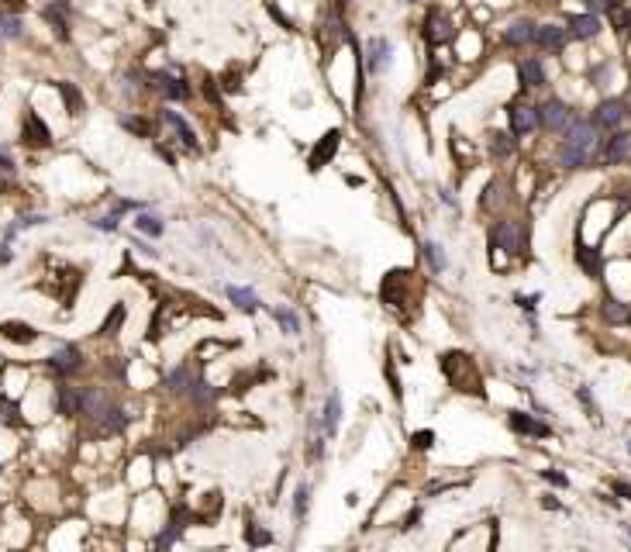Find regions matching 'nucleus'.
Segmentation results:
<instances>
[{"label": "nucleus", "instance_id": "nucleus-1", "mask_svg": "<svg viewBox=\"0 0 631 552\" xmlns=\"http://www.w3.org/2000/svg\"><path fill=\"white\" fill-rule=\"evenodd\" d=\"M442 369H445V376H449L459 390H466V393H483L476 363H473L466 352H445V356H442Z\"/></svg>", "mask_w": 631, "mask_h": 552}, {"label": "nucleus", "instance_id": "nucleus-2", "mask_svg": "<svg viewBox=\"0 0 631 552\" xmlns=\"http://www.w3.org/2000/svg\"><path fill=\"white\" fill-rule=\"evenodd\" d=\"M490 249L493 252H507V256H514V252H525L528 249V228H525V221H497L493 225V232H490Z\"/></svg>", "mask_w": 631, "mask_h": 552}, {"label": "nucleus", "instance_id": "nucleus-3", "mask_svg": "<svg viewBox=\"0 0 631 552\" xmlns=\"http://www.w3.org/2000/svg\"><path fill=\"white\" fill-rule=\"evenodd\" d=\"M628 104L621 100V97H611V100H600L597 107H593V128L597 131H618L625 121H628Z\"/></svg>", "mask_w": 631, "mask_h": 552}, {"label": "nucleus", "instance_id": "nucleus-4", "mask_svg": "<svg viewBox=\"0 0 631 552\" xmlns=\"http://www.w3.org/2000/svg\"><path fill=\"white\" fill-rule=\"evenodd\" d=\"M573 117H576V114H573L569 104L559 100V97H548L545 104H539V128L552 131V135H562V131L569 128Z\"/></svg>", "mask_w": 631, "mask_h": 552}, {"label": "nucleus", "instance_id": "nucleus-5", "mask_svg": "<svg viewBox=\"0 0 631 552\" xmlns=\"http://www.w3.org/2000/svg\"><path fill=\"white\" fill-rule=\"evenodd\" d=\"M507 128L514 138H528L535 128H539V107L525 104V100H514L507 107Z\"/></svg>", "mask_w": 631, "mask_h": 552}, {"label": "nucleus", "instance_id": "nucleus-6", "mask_svg": "<svg viewBox=\"0 0 631 552\" xmlns=\"http://www.w3.org/2000/svg\"><path fill=\"white\" fill-rule=\"evenodd\" d=\"M562 145H573V149H583V152L593 156V149H597V128H593V121L573 117L569 128L562 131Z\"/></svg>", "mask_w": 631, "mask_h": 552}, {"label": "nucleus", "instance_id": "nucleus-7", "mask_svg": "<svg viewBox=\"0 0 631 552\" xmlns=\"http://www.w3.org/2000/svg\"><path fill=\"white\" fill-rule=\"evenodd\" d=\"M45 366L52 369L56 376L69 380V376H76V373L83 369V352H80V346H59V349L45 359Z\"/></svg>", "mask_w": 631, "mask_h": 552}, {"label": "nucleus", "instance_id": "nucleus-8", "mask_svg": "<svg viewBox=\"0 0 631 552\" xmlns=\"http://www.w3.org/2000/svg\"><path fill=\"white\" fill-rule=\"evenodd\" d=\"M338 145H342V131L338 128H331V131H325L321 138H318V145L311 149V156H307V170L311 173H318V170H325L331 159H335V152H338Z\"/></svg>", "mask_w": 631, "mask_h": 552}, {"label": "nucleus", "instance_id": "nucleus-9", "mask_svg": "<svg viewBox=\"0 0 631 552\" xmlns=\"http://www.w3.org/2000/svg\"><path fill=\"white\" fill-rule=\"evenodd\" d=\"M452 35H455V24H452L449 14L442 7H428V14H425V42L428 45H442V42H449Z\"/></svg>", "mask_w": 631, "mask_h": 552}, {"label": "nucleus", "instance_id": "nucleus-10", "mask_svg": "<svg viewBox=\"0 0 631 552\" xmlns=\"http://www.w3.org/2000/svg\"><path fill=\"white\" fill-rule=\"evenodd\" d=\"M149 90L163 93L166 100H190V83L183 80V76H177V73H152L149 76Z\"/></svg>", "mask_w": 631, "mask_h": 552}, {"label": "nucleus", "instance_id": "nucleus-11", "mask_svg": "<svg viewBox=\"0 0 631 552\" xmlns=\"http://www.w3.org/2000/svg\"><path fill=\"white\" fill-rule=\"evenodd\" d=\"M21 142H24L28 149H49V145H52V131H49V124H45L35 111H28V114H24Z\"/></svg>", "mask_w": 631, "mask_h": 552}, {"label": "nucleus", "instance_id": "nucleus-12", "mask_svg": "<svg viewBox=\"0 0 631 552\" xmlns=\"http://www.w3.org/2000/svg\"><path fill=\"white\" fill-rule=\"evenodd\" d=\"M507 425H511V432H518V435H532V439H548L552 435V428L539 421V418H532L528 411H511L507 414Z\"/></svg>", "mask_w": 631, "mask_h": 552}, {"label": "nucleus", "instance_id": "nucleus-13", "mask_svg": "<svg viewBox=\"0 0 631 552\" xmlns=\"http://www.w3.org/2000/svg\"><path fill=\"white\" fill-rule=\"evenodd\" d=\"M625 159H631V135L628 131H618V135H611V138L604 142L600 163H604V166H618V163H625Z\"/></svg>", "mask_w": 631, "mask_h": 552}, {"label": "nucleus", "instance_id": "nucleus-14", "mask_svg": "<svg viewBox=\"0 0 631 552\" xmlns=\"http://www.w3.org/2000/svg\"><path fill=\"white\" fill-rule=\"evenodd\" d=\"M566 42H569V31L562 24H539L535 28V45L541 52H562Z\"/></svg>", "mask_w": 631, "mask_h": 552}, {"label": "nucleus", "instance_id": "nucleus-15", "mask_svg": "<svg viewBox=\"0 0 631 552\" xmlns=\"http://www.w3.org/2000/svg\"><path fill=\"white\" fill-rule=\"evenodd\" d=\"M56 411L59 414H80L83 411V387L59 383L56 387Z\"/></svg>", "mask_w": 631, "mask_h": 552}, {"label": "nucleus", "instance_id": "nucleus-16", "mask_svg": "<svg viewBox=\"0 0 631 552\" xmlns=\"http://www.w3.org/2000/svg\"><path fill=\"white\" fill-rule=\"evenodd\" d=\"M38 335L42 332L28 321H0V339H7L14 346H31V342H38Z\"/></svg>", "mask_w": 631, "mask_h": 552}, {"label": "nucleus", "instance_id": "nucleus-17", "mask_svg": "<svg viewBox=\"0 0 631 552\" xmlns=\"http://www.w3.org/2000/svg\"><path fill=\"white\" fill-rule=\"evenodd\" d=\"M566 24H569V28H566V31H569V38H580V42H587V38H597V35H600V17H597V14H590V10H587V14H573Z\"/></svg>", "mask_w": 631, "mask_h": 552}, {"label": "nucleus", "instance_id": "nucleus-18", "mask_svg": "<svg viewBox=\"0 0 631 552\" xmlns=\"http://www.w3.org/2000/svg\"><path fill=\"white\" fill-rule=\"evenodd\" d=\"M390 56H393V49H390V42L386 38H369V59H366V66H369V73L372 76H379V73H386L390 70Z\"/></svg>", "mask_w": 631, "mask_h": 552}, {"label": "nucleus", "instance_id": "nucleus-19", "mask_svg": "<svg viewBox=\"0 0 631 552\" xmlns=\"http://www.w3.org/2000/svg\"><path fill=\"white\" fill-rule=\"evenodd\" d=\"M535 21L532 17H518V21H511L507 24V31H504V42L507 45H514V49H521V45H532L535 42Z\"/></svg>", "mask_w": 631, "mask_h": 552}, {"label": "nucleus", "instance_id": "nucleus-20", "mask_svg": "<svg viewBox=\"0 0 631 552\" xmlns=\"http://www.w3.org/2000/svg\"><path fill=\"white\" fill-rule=\"evenodd\" d=\"M128 421H131V418H128L117 404H110V407H107V411H104L93 425H97V432H100V435H121V432L128 428Z\"/></svg>", "mask_w": 631, "mask_h": 552}, {"label": "nucleus", "instance_id": "nucleus-21", "mask_svg": "<svg viewBox=\"0 0 631 552\" xmlns=\"http://www.w3.org/2000/svg\"><path fill=\"white\" fill-rule=\"evenodd\" d=\"M159 117H163V121L177 131V142H183L190 152H197V149H200V145H197V131L186 124V117H180L177 111H159Z\"/></svg>", "mask_w": 631, "mask_h": 552}, {"label": "nucleus", "instance_id": "nucleus-22", "mask_svg": "<svg viewBox=\"0 0 631 552\" xmlns=\"http://www.w3.org/2000/svg\"><path fill=\"white\" fill-rule=\"evenodd\" d=\"M518 80H521V87H528V90H539L548 83V76H545V66H541V59H521V66H518Z\"/></svg>", "mask_w": 631, "mask_h": 552}, {"label": "nucleus", "instance_id": "nucleus-23", "mask_svg": "<svg viewBox=\"0 0 631 552\" xmlns=\"http://www.w3.org/2000/svg\"><path fill=\"white\" fill-rule=\"evenodd\" d=\"M338 421H342V397L331 390V393H328V400H325V411H321V428H325V435H328V439H335V435H338Z\"/></svg>", "mask_w": 631, "mask_h": 552}, {"label": "nucleus", "instance_id": "nucleus-24", "mask_svg": "<svg viewBox=\"0 0 631 552\" xmlns=\"http://www.w3.org/2000/svg\"><path fill=\"white\" fill-rule=\"evenodd\" d=\"M193 383H197V376H193V366H190V363L173 366L170 369V376H166V387H170L173 393H180V397H190Z\"/></svg>", "mask_w": 631, "mask_h": 552}, {"label": "nucleus", "instance_id": "nucleus-25", "mask_svg": "<svg viewBox=\"0 0 631 552\" xmlns=\"http://www.w3.org/2000/svg\"><path fill=\"white\" fill-rule=\"evenodd\" d=\"M183 532H186V521L183 518H173V521H166V528L156 535V542H152V549L156 552H170L177 542L183 539Z\"/></svg>", "mask_w": 631, "mask_h": 552}, {"label": "nucleus", "instance_id": "nucleus-26", "mask_svg": "<svg viewBox=\"0 0 631 552\" xmlns=\"http://www.w3.org/2000/svg\"><path fill=\"white\" fill-rule=\"evenodd\" d=\"M576 263L583 266V273L593 276V279H600V273H604V256H600V249L576 245Z\"/></svg>", "mask_w": 631, "mask_h": 552}, {"label": "nucleus", "instance_id": "nucleus-27", "mask_svg": "<svg viewBox=\"0 0 631 552\" xmlns=\"http://www.w3.org/2000/svg\"><path fill=\"white\" fill-rule=\"evenodd\" d=\"M600 318H604L607 325H628V318H631V304H625V300H618V297H607V300L600 304Z\"/></svg>", "mask_w": 631, "mask_h": 552}, {"label": "nucleus", "instance_id": "nucleus-28", "mask_svg": "<svg viewBox=\"0 0 631 552\" xmlns=\"http://www.w3.org/2000/svg\"><path fill=\"white\" fill-rule=\"evenodd\" d=\"M42 17L52 24V31H56V38H59V42H66V38H69V17H66V10H63V7L49 3V7L42 10Z\"/></svg>", "mask_w": 631, "mask_h": 552}, {"label": "nucleus", "instance_id": "nucleus-29", "mask_svg": "<svg viewBox=\"0 0 631 552\" xmlns=\"http://www.w3.org/2000/svg\"><path fill=\"white\" fill-rule=\"evenodd\" d=\"M555 159H559V166H566V170H580V166H587V163H590V152H583V149H573V145H562V142H559Z\"/></svg>", "mask_w": 631, "mask_h": 552}, {"label": "nucleus", "instance_id": "nucleus-30", "mask_svg": "<svg viewBox=\"0 0 631 552\" xmlns=\"http://www.w3.org/2000/svg\"><path fill=\"white\" fill-rule=\"evenodd\" d=\"M56 90L63 93V104H66V111H69V114H83V93H80L76 83L59 80V83H56Z\"/></svg>", "mask_w": 631, "mask_h": 552}, {"label": "nucleus", "instance_id": "nucleus-31", "mask_svg": "<svg viewBox=\"0 0 631 552\" xmlns=\"http://www.w3.org/2000/svg\"><path fill=\"white\" fill-rule=\"evenodd\" d=\"M228 300H231L238 311H245V314H252V311L259 307V297H256L249 286H228Z\"/></svg>", "mask_w": 631, "mask_h": 552}, {"label": "nucleus", "instance_id": "nucleus-32", "mask_svg": "<svg viewBox=\"0 0 631 552\" xmlns=\"http://www.w3.org/2000/svg\"><path fill=\"white\" fill-rule=\"evenodd\" d=\"M272 318L279 321V328L286 332V335H300L304 328H300V318H297V311H290V307H272Z\"/></svg>", "mask_w": 631, "mask_h": 552}, {"label": "nucleus", "instance_id": "nucleus-33", "mask_svg": "<svg viewBox=\"0 0 631 552\" xmlns=\"http://www.w3.org/2000/svg\"><path fill=\"white\" fill-rule=\"evenodd\" d=\"M24 35V24H21V17L17 14H7V10H0V38H21Z\"/></svg>", "mask_w": 631, "mask_h": 552}, {"label": "nucleus", "instance_id": "nucleus-34", "mask_svg": "<svg viewBox=\"0 0 631 552\" xmlns=\"http://www.w3.org/2000/svg\"><path fill=\"white\" fill-rule=\"evenodd\" d=\"M421 249H425V263L432 266V273H445V266H449V263H445V256H442V245L425 242Z\"/></svg>", "mask_w": 631, "mask_h": 552}, {"label": "nucleus", "instance_id": "nucleus-35", "mask_svg": "<svg viewBox=\"0 0 631 552\" xmlns=\"http://www.w3.org/2000/svg\"><path fill=\"white\" fill-rule=\"evenodd\" d=\"M490 152L500 156V159H507V156L514 152V138L504 135V131H493V135H490Z\"/></svg>", "mask_w": 631, "mask_h": 552}, {"label": "nucleus", "instance_id": "nucleus-36", "mask_svg": "<svg viewBox=\"0 0 631 552\" xmlns=\"http://www.w3.org/2000/svg\"><path fill=\"white\" fill-rule=\"evenodd\" d=\"M135 228L145 232V235H152V238H159V235L166 232V225H163L156 214H138V218H135Z\"/></svg>", "mask_w": 631, "mask_h": 552}, {"label": "nucleus", "instance_id": "nucleus-37", "mask_svg": "<svg viewBox=\"0 0 631 552\" xmlns=\"http://www.w3.org/2000/svg\"><path fill=\"white\" fill-rule=\"evenodd\" d=\"M307 504H311V487H307V483H300V487H297V494H293V518H297V521H304V518H307Z\"/></svg>", "mask_w": 631, "mask_h": 552}, {"label": "nucleus", "instance_id": "nucleus-38", "mask_svg": "<svg viewBox=\"0 0 631 552\" xmlns=\"http://www.w3.org/2000/svg\"><path fill=\"white\" fill-rule=\"evenodd\" d=\"M121 321H124V304H117V307L107 314V321H104V328H100V332H104V335H114V328H117Z\"/></svg>", "mask_w": 631, "mask_h": 552}, {"label": "nucleus", "instance_id": "nucleus-39", "mask_svg": "<svg viewBox=\"0 0 631 552\" xmlns=\"http://www.w3.org/2000/svg\"><path fill=\"white\" fill-rule=\"evenodd\" d=\"M121 124H124V128H128V131H135V135H142V138H145V135H149V131H152V128H149V124H145V121H142V117H131V114H124V117H121Z\"/></svg>", "mask_w": 631, "mask_h": 552}, {"label": "nucleus", "instance_id": "nucleus-40", "mask_svg": "<svg viewBox=\"0 0 631 552\" xmlns=\"http://www.w3.org/2000/svg\"><path fill=\"white\" fill-rule=\"evenodd\" d=\"M411 446H414V449H432V446H435V432H432V428H428V432H414Z\"/></svg>", "mask_w": 631, "mask_h": 552}, {"label": "nucleus", "instance_id": "nucleus-41", "mask_svg": "<svg viewBox=\"0 0 631 552\" xmlns=\"http://www.w3.org/2000/svg\"><path fill=\"white\" fill-rule=\"evenodd\" d=\"M204 97H211V104L221 107V93H218V80L214 76H204Z\"/></svg>", "mask_w": 631, "mask_h": 552}, {"label": "nucleus", "instance_id": "nucleus-42", "mask_svg": "<svg viewBox=\"0 0 631 552\" xmlns=\"http://www.w3.org/2000/svg\"><path fill=\"white\" fill-rule=\"evenodd\" d=\"M541 480H548L552 487H569V476L566 473H555V469H541Z\"/></svg>", "mask_w": 631, "mask_h": 552}, {"label": "nucleus", "instance_id": "nucleus-43", "mask_svg": "<svg viewBox=\"0 0 631 552\" xmlns=\"http://www.w3.org/2000/svg\"><path fill=\"white\" fill-rule=\"evenodd\" d=\"M93 228H100V232H114V228H117V211H114V214H107V218H97V221H93Z\"/></svg>", "mask_w": 631, "mask_h": 552}, {"label": "nucleus", "instance_id": "nucleus-44", "mask_svg": "<svg viewBox=\"0 0 631 552\" xmlns=\"http://www.w3.org/2000/svg\"><path fill=\"white\" fill-rule=\"evenodd\" d=\"M614 24H618V31H631V7L628 10H614Z\"/></svg>", "mask_w": 631, "mask_h": 552}, {"label": "nucleus", "instance_id": "nucleus-45", "mask_svg": "<svg viewBox=\"0 0 631 552\" xmlns=\"http://www.w3.org/2000/svg\"><path fill=\"white\" fill-rule=\"evenodd\" d=\"M587 10H590V14H600V10H614V0H587Z\"/></svg>", "mask_w": 631, "mask_h": 552}, {"label": "nucleus", "instance_id": "nucleus-46", "mask_svg": "<svg viewBox=\"0 0 631 552\" xmlns=\"http://www.w3.org/2000/svg\"><path fill=\"white\" fill-rule=\"evenodd\" d=\"M14 173V159L7 156V149H0V177H10Z\"/></svg>", "mask_w": 631, "mask_h": 552}, {"label": "nucleus", "instance_id": "nucleus-47", "mask_svg": "<svg viewBox=\"0 0 631 552\" xmlns=\"http://www.w3.org/2000/svg\"><path fill=\"white\" fill-rule=\"evenodd\" d=\"M266 7H270V14L276 17V21H279V24H283V28H293V21H290V17H286V14H283L276 3H266Z\"/></svg>", "mask_w": 631, "mask_h": 552}, {"label": "nucleus", "instance_id": "nucleus-48", "mask_svg": "<svg viewBox=\"0 0 631 552\" xmlns=\"http://www.w3.org/2000/svg\"><path fill=\"white\" fill-rule=\"evenodd\" d=\"M518 304H521L525 311H535V304H539V293H528V297H525V293H518Z\"/></svg>", "mask_w": 631, "mask_h": 552}, {"label": "nucleus", "instance_id": "nucleus-49", "mask_svg": "<svg viewBox=\"0 0 631 552\" xmlns=\"http://www.w3.org/2000/svg\"><path fill=\"white\" fill-rule=\"evenodd\" d=\"M614 494H618V497H625V501H631V483H625V480H614Z\"/></svg>", "mask_w": 631, "mask_h": 552}, {"label": "nucleus", "instance_id": "nucleus-50", "mask_svg": "<svg viewBox=\"0 0 631 552\" xmlns=\"http://www.w3.org/2000/svg\"><path fill=\"white\" fill-rule=\"evenodd\" d=\"M500 190V184H490V193H497ZM493 200L497 197H480V207H493Z\"/></svg>", "mask_w": 631, "mask_h": 552}, {"label": "nucleus", "instance_id": "nucleus-51", "mask_svg": "<svg viewBox=\"0 0 631 552\" xmlns=\"http://www.w3.org/2000/svg\"><path fill=\"white\" fill-rule=\"evenodd\" d=\"M418 518H421V511H418V508H414V511H411V514H407V521H404V528H414V525H418Z\"/></svg>", "mask_w": 631, "mask_h": 552}, {"label": "nucleus", "instance_id": "nucleus-52", "mask_svg": "<svg viewBox=\"0 0 631 552\" xmlns=\"http://www.w3.org/2000/svg\"><path fill=\"white\" fill-rule=\"evenodd\" d=\"M10 259H14V252H10V249H7V245H0V266H7V263H10Z\"/></svg>", "mask_w": 631, "mask_h": 552}, {"label": "nucleus", "instance_id": "nucleus-53", "mask_svg": "<svg viewBox=\"0 0 631 552\" xmlns=\"http://www.w3.org/2000/svg\"><path fill=\"white\" fill-rule=\"evenodd\" d=\"M3 3H7L10 10H24V3H28V0H3Z\"/></svg>", "mask_w": 631, "mask_h": 552}, {"label": "nucleus", "instance_id": "nucleus-54", "mask_svg": "<svg viewBox=\"0 0 631 552\" xmlns=\"http://www.w3.org/2000/svg\"><path fill=\"white\" fill-rule=\"evenodd\" d=\"M541 504H545V508H548V511H559V501H555V497H545V501H541Z\"/></svg>", "mask_w": 631, "mask_h": 552}, {"label": "nucleus", "instance_id": "nucleus-55", "mask_svg": "<svg viewBox=\"0 0 631 552\" xmlns=\"http://www.w3.org/2000/svg\"><path fill=\"white\" fill-rule=\"evenodd\" d=\"M3 190H7V180H3V177H0V193H3Z\"/></svg>", "mask_w": 631, "mask_h": 552}, {"label": "nucleus", "instance_id": "nucleus-56", "mask_svg": "<svg viewBox=\"0 0 631 552\" xmlns=\"http://www.w3.org/2000/svg\"><path fill=\"white\" fill-rule=\"evenodd\" d=\"M625 528H628V535H631V521H628V525H625Z\"/></svg>", "mask_w": 631, "mask_h": 552}, {"label": "nucleus", "instance_id": "nucleus-57", "mask_svg": "<svg viewBox=\"0 0 631 552\" xmlns=\"http://www.w3.org/2000/svg\"><path fill=\"white\" fill-rule=\"evenodd\" d=\"M545 3H559V0H545Z\"/></svg>", "mask_w": 631, "mask_h": 552}, {"label": "nucleus", "instance_id": "nucleus-58", "mask_svg": "<svg viewBox=\"0 0 631 552\" xmlns=\"http://www.w3.org/2000/svg\"><path fill=\"white\" fill-rule=\"evenodd\" d=\"M628 453H631V442H628Z\"/></svg>", "mask_w": 631, "mask_h": 552}, {"label": "nucleus", "instance_id": "nucleus-59", "mask_svg": "<svg viewBox=\"0 0 631 552\" xmlns=\"http://www.w3.org/2000/svg\"><path fill=\"white\" fill-rule=\"evenodd\" d=\"M628 325H631V318H628Z\"/></svg>", "mask_w": 631, "mask_h": 552}]
</instances>
